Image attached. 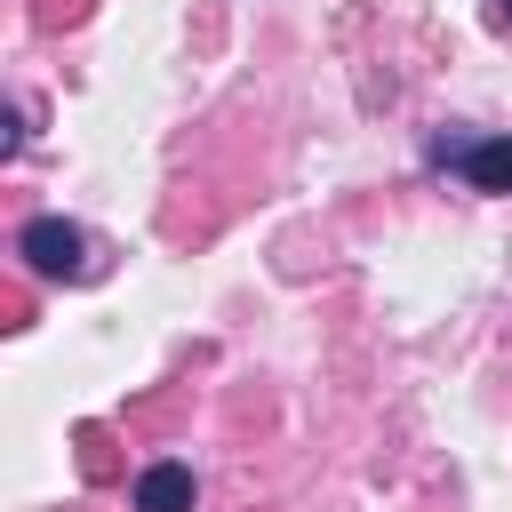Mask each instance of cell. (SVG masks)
<instances>
[{
  "mask_svg": "<svg viewBox=\"0 0 512 512\" xmlns=\"http://www.w3.org/2000/svg\"><path fill=\"white\" fill-rule=\"evenodd\" d=\"M136 512H192V472L184 464H152L136 480Z\"/></svg>",
  "mask_w": 512,
  "mask_h": 512,
  "instance_id": "cell-2",
  "label": "cell"
},
{
  "mask_svg": "<svg viewBox=\"0 0 512 512\" xmlns=\"http://www.w3.org/2000/svg\"><path fill=\"white\" fill-rule=\"evenodd\" d=\"M496 8H504V16H512V0H496Z\"/></svg>",
  "mask_w": 512,
  "mask_h": 512,
  "instance_id": "cell-4",
  "label": "cell"
},
{
  "mask_svg": "<svg viewBox=\"0 0 512 512\" xmlns=\"http://www.w3.org/2000/svg\"><path fill=\"white\" fill-rule=\"evenodd\" d=\"M16 248H24L32 272H48V280H80V272H88V240H80V224H64V216H32V224L16 232Z\"/></svg>",
  "mask_w": 512,
  "mask_h": 512,
  "instance_id": "cell-1",
  "label": "cell"
},
{
  "mask_svg": "<svg viewBox=\"0 0 512 512\" xmlns=\"http://www.w3.org/2000/svg\"><path fill=\"white\" fill-rule=\"evenodd\" d=\"M464 176H472V192H512V136L464 144Z\"/></svg>",
  "mask_w": 512,
  "mask_h": 512,
  "instance_id": "cell-3",
  "label": "cell"
}]
</instances>
